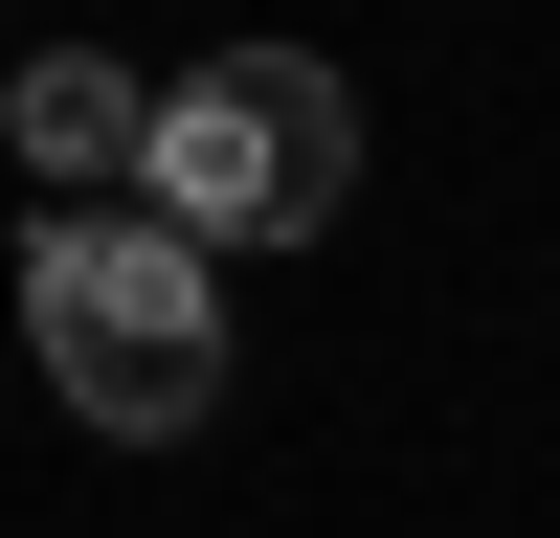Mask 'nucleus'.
I'll use <instances>...</instances> for the list:
<instances>
[{
	"label": "nucleus",
	"instance_id": "f257e3e1",
	"mask_svg": "<svg viewBox=\"0 0 560 538\" xmlns=\"http://www.w3.org/2000/svg\"><path fill=\"white\" fill-rule=\"evenodd\" d=\"M23 359L90 404V448H179L224 404V247H179L158 202H45L23 247Z\"/></svg>",
	"mask_w": 560,
	"mask_h": 538
},
{
	"label": "nucleus",
	"instance_id": "f03ea898",
	"mask_svg": "<svg viewBox=\"0 0 560 538\" xmlns=\"http://www.w3.org/2000/svg\"><path fill=\"white\" fill-rule=\"evenodd\" d=\"M135 179H158L179 247H314L359 202V90L314 45H224V68H179L135 113Z\"/></svg>",
	"mask_w": 560,
	"mask_h": 538
},
{
	"label": "nucleus",
	"instance_id": "7ed1b4c3",
	"mask_svg": "<svg viewBox=\"0 0 560 538\" xmlns=\"http://www.w3.org/2000/svg\"><path fill=\"white\" fill-rule=\"evenodd\" d=\"M135 113H158V68H113V45H45V68L0 90V134H23L68 202H113V179H135Z\"/></svg>",
	"mask_w": 560,
	"mask_h": 538
}]
</instances>
